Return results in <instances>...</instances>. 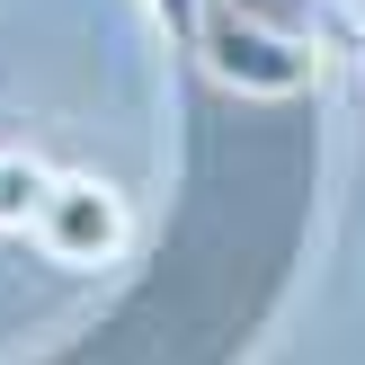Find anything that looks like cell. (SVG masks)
Masks as SVG:
<instances>
[{"instance_id":"3957f363","label":"cell","mask_w":365,"mask_h":365,"mask_svg":"<svg viewBox=\"0 0 365 365\" xmlns=\"http://www.w3.org/2000/svg\"><path fill=\"white\" fill-rule=\"evenodd\" d=\"M45 187H53V170H36V160L0 152V232H9V223H36V205H45Z\"/></svg>"},{"instance_id":"7a4b0ae2","label":"cell","mask_w":365,"mask_h":365,"mask_svg":"<svg viewBox=\"0 0 365 365\" xmlns=\"http://www.w3.org/2000/svg\"><path fill=\"white\" fill-rule=\"evenodd\" d=\"M27 232H36V250L53 267H107L125 250V196L107 178H53Z\"/></svg>"},{"instance_id":"6da1fadb","label":"cell","mask_w":365,"mask_h":365,"mask_svg":"<svg viewBox=\"0 0 365 365\" xmlns=\"http://www.w3.org/2000/svg\"><path fill=\"white\" fill-rule=\"evenodd\" d=\"M187 53H205L214 81L259 89V98H285V89L312 81V36L267 27V18H250L241 0H205V18H196V45H187Z\"/></svg>"},{"instance_id":"277c9868","label":"cell","mask_w":365,"mask_h":365,"mask_svg":"<svg viewBox=\"0 0 365 365\" xmlns=\"http://www.w3.org/2000/svg\"><path fill=\"white\" fill-rule=\"evenodd\" d=\"M160 9V27L178 36V45H196V18H205V0H152Z\"/></svg>"},{"instance_id":"5b68a950","label":"cell","mask_w":365,"mask_h":365,"mask_svg":"<svg viewBox=\"0 0 365 365\" xmlns=\"http://www.w3.org/2000/svg\"><path fill=\"white\" fill-rule=\"evenodd\" d=\"M348 53H365V18H356V27H348Z\"/></svg>"}]
</instances>
